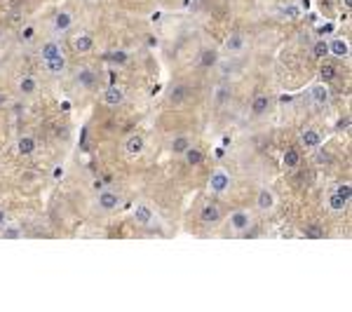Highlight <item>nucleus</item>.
<instances>
[{"mask_svg": "<svg viewBox=\"0 0 352 312\" xmlns=\"http://www.w3.org/2000/svg\"><path fill=\"white\" fill-rule=\"evenodd\" d=\"M312 56H317V59L329 56V43H326V40H317V43L312 45Z\"/></svg>", "mask_w": 352, "mask_h": 312, "instance_id": "nucleus-30", "label": "nucleus"}, {"mask_svg": "<svg viewBox=\"0 0 352 312\" xmlns=\"http://www.w3.org/2000/svg\"><path fill=\"white\" fill-rule=\"evenodd\" d=\"M230 183H232V176L226 172V169H214L209 174V190L214 195H223L230 190Z\"/></svg>", "mask_w": 352, "mask_h": 312, "instance_id": "nucleus-1", "label": "nucleus"}, {"mask_svg": "<svg viewBox=\"0 0 352 312\" xmlns=\"http://www.w3.org/2000/svg\"><path fill=\"white\" fill-rule=\"evenodd\" d=\"M35 148H38V143H35L33 136H19V141H17V153L19 155H24V157L33 155Z\"/></svg>", "mask_w": 352, "mask_h": 312, "instance_id": "nucleus-18", "label": "nucleus"}, {"mask_svg": "<svg viewBox=\"0 0 352 312\" xmlns=\"http://www.w3.org/2000/svg\"><path fill=\"white\" fill-rule=\"evenodd\" d=\"M104 103L110 108H118L125 103V92H122V87H118V85H110V87L104 89Z\"/></svg>", "mask_w": 352, "mask_h": 312, "instance_id": "nucleus-5", "label": "nucleus"}, {"mask_svg": "<svg viewBox=\"0 0 352 312\" xmlns=\"http://www.w3.org/2000/svg\"><path fill=\"white\" fill-rule=\"evenodd\" d=\"M268 106H270V99L261 94V96H256V99L251 101V113L253 115H263V113L268 111Z\"/></svg>", "mask_w": 352, "mask_h": 312, "instance_id": "nucleus-27", "label": "nucleus"}, {"mask_svg": "<svg viewBox=\"0 0 352 312\" xmlns=\"http://www.w3.org/2000/svg\"><path fill=\"white\" fill-rule=\"evenodd\" d=\"M352 5V0H345V7H350Z\"/></svg>", "mask_w": 352, "mask_h": 312, "instance_id": "nucleus-40", "label": "nucleus"}, {"mask_svg": "<svg viewBox=\"0 0 352 312\" xmlns=\"http://www.w3.org/2000/svg\"><path fill=\"white\" fill-rule=\"evenodd\" d=\"M17 89H19V94H24V96H33L35 92H38V80L31 78V75H26V78L19 80Z\"/></svg>", "mask_w": 352, "mask_h": 312, "instance_id": "nucleus-22", "label": "nucleus"}, {"mask_svg": "<svg viewBox=\"0 0 352 312\" xmlns=\"http://www.w3.org/2000/svg\"><path fill=\"white\" fill-rule=\"evenodd\" d=\"M3 237L5 240H19V237H24V228L17 223H5L3 225Z\"/></svg>", "mask_w": 352, "mask_h": 312, "instance_id": "nucleus-23", "label": "nucleus"}, {"mask_svg": "<svg viewBox=\"0 0 352 312\" xmlns=\"http://www.w3.org/2000/svg\"><path fill=\"white\" fill-rule=\"evenodd\" d=\"M244 47H247V38H244L242 33H230L226 40V50L232 52V54H237V52H242Z\"/></svg>", "mask_w": 352, "mask_h": 312, "instance_id": "nucleus-19", "label": "nucleus"}, {"mask_svg": "<svg viewBox=\"0 0 352 312\" xmlns=\"http://www.w3.org/2000/svg\"><path fill=\"white\" fill-rule=\"evenodd\" d=\"M303 235L308 240H322L324 237V228L319 223H308V225H303Z\"/></svg>", "mask_w": 352, "mask_h": 312, "instance_id": "nucleus-24", "label": "nucleus"}, {"mask_svg": "<svg viewBox=\"0 0 352 312\" xmlns=\"http://www.w3.org/2000/svg\"><path fill=\"white\" fill-rule=\"evenodd\" d=\"M275 204H277L275 193L270 188H261L259 195H256V206H259L261 212H270V209H275Z\"/></svg>", "mask_w": 352, "mask_h": 312, "instance_id": "nucleus-6", "label": "nucleus"}, {"mask_svg": "<svg viewBox=\"0 0 352 312\" xmlns=\"http://www.w3.org/2000/svg\"><path fill=\"white\" fill-rule=\"evenodd\" d=\"M122 202V197L118 195L115 190H99V197H96V206L104 209V212H113L118 209Z\"/></svg>", "mask_w": 352, "mask_h": 312, "instance_id": "nucleus-3", "label": "nucleus"}, {"mask_svg": "<svg viewBox=\"0 0 352 312\" xmlns=\"http://www.w3.org/2000/svg\"><path fill=\"white\" fill-rule=\"evenodd\" d=\"M54 56H61V45L56 43V40L43 43V47H40V59L47 61V59H54Z\"/></svg>", "mask_w": 352, "mask_h": 312, "instance_id": "nucleus-17", "label": "nucleus"}, {"mask_svg": "<svg viewBox=\"0 0 352 312\" xmlns=\"http://www.w3.org/2000/svg\"><path fill=\"white\" fill-rule=\"evenodd\" d=\"M282 162H284V167H286V169H294V167H298V162H301V155H298L296 148H286L284 155H282Z\"/></svg>", "mask_w": 352, "mask_h": 312, "instance_id": "nucleus-25", "label": "nucleus"}, {"mask_svg": "<svg viewBox=\"0 0 352 312\" xmlns=\"http://www.w3.org/2000/svg\"><path fill=\"white\" fill-rule=\"evenodd\" d=\"M345 206H347V200H343L338 193H331L329 195V209L331 212H343Z\"/></svg>", "mask_w": 352, "mask_h": 312, "instance_id": "nucleus-29", "label": "nucleus"}, {"mask_svg": "<svg viewBox=\"0 0 352 312\" xmlns=\"http://www.w3.org/2000/svg\"><path fill=\"white\" fill-rule=\"evenodd\" d=\"M5 103H7V94H3V92H0V108L5 106Z\"/></svg>", "mask_w": 352, "mask_h": 312, "instance_id": "nucleus-39", "label": "nucleus"}, {"mask_svg": "<svg viewBox=\"0 0 352 312\" xmlns=\"http://www.w3.org/2000/svg\"><path fill=\"white\" fill-rule=\"evenodd\" d=\"M329 54L336 59H347L350 56V43L345 38H334L329 43Z\"/></svg>", "mask_w": 352, "mask_h": 312, "instance_id": "nucleus-8", "label": "nucleus"}, {"mask_svg": "<svg viewBox=\"0 0 352 312\" xmlns=\"http://www.w3.org/2000/svg\"><path fill=\"white\" fill-rule=\"evenodd\" d=\"M186 96H188V89H186V85H176V87L169 92V101H171V103H174V106H179V103H183V101H186Z\"/></svg>", "mask_w": 352, "mask_h": 312, "instance_id": "nucleus-26", "label": "nucleus"}, {"mask_svg": "<svg viewBox=\"0 0 352 312\" xmlns=\"http://www.w3.org/2000/svg\"><path fill=\"white\" fill-rule=\"evenodd\" d=\"M347 124H350V117H343V120H338V124H336V127H338V129H347Z\"/></svg>", "mask_w": 352, "mask_h": 312, "instance_id": "nucleus-35", "label": "nucleus"}, {"mask_svg": "<svg viewBox=\"0 0 352 312\" xmlns=\"http://www.w3.org/2000/svg\"><path fill=\"white\" fill-rule=\"evenodd\" d=\"M319 78H322V82H331V80L336 78V68L334 66H322L319 68Z\"/></svg>", "mask_w": 352, "mask_h": 312, "instance_id": "nucleus-31", "label": "nucleus"}, {"mask_svg": "<svg viewBox=\"0 0 352 312\" xmlns=\"http://www.w3.org/2000/svg\"><path fill=\"white\" fill-rule=\"evenodd\" d=\"M61 176H64V167H54V172H52V178L56 181V178H61Z\"/></svg>", "mask_w": 352, "mask_h": 312, "instance_id": "nucleus-36", "label": "nucleus"}, {"mask_svg": "<svg viewBox=\"0 0 352 312\" xmlns=\"http://www.w3.org/2000/svg\"><path fill=\"white\" fill-rule=\"evenodd\" d=\"M52 26H54L56 33H64V31H68V28L73 26V14L68 10L56 12V17H54V22H52Z\"/></svg>", "mask_w": 352, "mask_h": 312, "instance_id": "nucleus-13", "label": "nucleus"}, {"mask_svg": "<svg viewBox=\"0 0 352 312\" xmlns=\"http://www.w3.org/2000/svg\"><path fill=\"white\" fill-rule=\"evenodd\" d=\"M219 64V50L214 47H204L200 52V68H214Z\"/></svg>", "mask_w": 352, "mask_h": 312, "instance_id": "nucleus-16", "label": "nucleus"}, {"mask_svg": "<svg viewBox=\"0 0 352 312\" xmlns=\"http://www.w3.org/2000/svg\"><path fill=\"white\" fill-rule=\"evenodd\" d=\"M228 101H230V87H226V85L216 87V94H214V103H216V106H226Z\"/></svg>", "mask_w": 352, "mask_h": 312, "instance_id": "nucleus-28", "label": "nucleus"}, {"mask_svg": "<svg viewBox=\"0 0 352 312\" xmlns=\"http://www.w3.org/2000/svg\"><path fill=\"white\" fill-rule=\"evenodd\" d=\"M19 35H22V40H31V38L35 35V28H33V26H24V28H22V33H19Z\"/></svg>", "mask_w": 352, "mask_h": 312, "instance_id": "nucleus-33", "label": "nucleus"}, {"mask_svg": "<svg viewBox=\"0 0 352 312\" xmlns=\"http://www.w3.org/2000/svg\"><path fill=\"white\" fill-rule=\"evenodd\" d=\"M200 221H202L204 225H216V223L221 221V209L216 204H204L202 209H200Z\"/></svg>", "mask_w": 352, "mask_h": 312, "instance_id": "nucleus-9", "label": "nucleus"}, {"mask_svg": "<svg viewBox=\"0 0 352 312\" xmlns=\"http://www.w3.org/2000/svg\"><path fill=\"white\" fill-rule=\"evenodd\" d=\"M334 193H338V195H341L343 200H347V202H350V197H352V188H350V183H343V185H338V188H336Z\"/></svg>", "mask_w": 352, "mask_h": 312, "instance_id": "nucleus-32", "label": "nucleus"}, {"mask_svg": "<svg viewBox=\"0 0 352 312\" xmlns=\"http://www.w3.org/2000/svg\"><path fill=\"white\" fill-rule=\"evenodd\" d=\"M143 148H146V141H143L141 134H132L125 139V153L127 155H141Z\"/></svg>", "mask_w": 352, "mask_h": 312, "instance_id": "nucleus-10", "label": "nucleus"}, {"mask_svg": "<svg viewBox=\"0 0 352 312\" xmlns=\"http://www.w3.org/2000/svg\"><path fill=\"white\" fill-rule=\"evenodd\" d=\"M188 145H193V139H190L188 134H179V136H174V139H171L169 148H171V153H174V155H181Z\"/></svg>", "mask_w": 352, "mask_h": 312, "instance_id": "nucleus-20", "label": "nucleus"}, {"mask_svg": "<svg viewBox=\"0 0 352 312\" xmlns=\"http://www.w3.org/2000/svg\"><path fill=\"white\" fill-rule=\"evenodd\" d=\"M284 14H289V17H296L298 12H296V7H286V10H284Z\"/></svg>", "mask_w": 352, "mask_h": 312, "instance_id": "nucleus-37", "label": "nucleus"}, {"mask_svg": "<svg viewBox=\"0 0 352 312\" xmlns=\"http://www.w3.org/2000/svg\"><path fill=\"white\" fill-rule=\"evenodd\" d=\"M310 99H312V103L317 108L329 106V101H331L329 82H317V85H312V87H310Z\"/></svg>", "mask_w": 352, "mask_h": 312, "instance_id": "nucleus-2", "label": "nucleus"}, {"mask_svg": "<svg viewBox=\"0 0 352 312\" xmlns=\"http://www.w3.org/2000/svg\"><path fill=\"white\" fill-rule=\"evenodd\" d=\"M181 155H183V162H186L188 167H198V164H202V160H204V153L200 151L198 145H188Z\"/></svg>", "mask_w": 352, "mask_h": 312, "instance_id": "nucleus-14", "label": "nucleus"}, {"mask_svg": "<svg viewBox=\"0 0 352 312\" xmlns=\"http://www.w3.org/2000/svg\"><path fill=\"white\" fill-rule=\"evenodd\" d=\"M43 64H45V71L50 73V75H64L66 73V59H64V54L54 56V59H47Z\"/></svg>", "mask_w": 352, "mask_h": 312, "instance_id": "nucleus-15", "label": "nucleus"}, {"mask_svg": "<svg viewBox=\"0 0 352 312\" xmlns=\"http://www.w3.org/2000/svg\"><path fill=\"white\" fill-rule=\"evenodd\" d=\"M75 80H77V85L83 89H96V85H99V78H96V73L94 71H89V68H80L77 71V75H75Z\"/></svg>", "mask_w": 352, "mask_h": 312, "instance_id": "nucleus-7", "label": "nucleus"}, {"mask_svg": "<svg viewBox=\"0 0 352 312\" xmlns=\"http://www.w3.org/2000/svg\"><path fill=\"white\" fill-rule=\"evenodd\" d=\"M134 221H136L139 225H150V221H153V209H150L146 202H139V204L134 206Z\"/></svg>", "mask_w": 352, "mask_h": 312, "instance_id": "nucleus-12", "label": "nucleus"}, {"mask_svg": "<svg viewBox=\"0 0 352 312\" xmlns=\"http://www.w3.org/2000/svg\"><path fill=\"white\" fill-rule=\"evenodd\" d=\"M5 218H7V216H5V212H3V209H0V228H3V225H5V223H7Z\"/></svg>", "mask_w": 352, "mask_h": 312, "instance_id": "nucleus-38", "label": "nucleus"}, {"mask_svg": "<svg viewBox=\"0 0 352 312\" xmlns=\"http://www.w3.org/2000/svg\"><path fill=\"white\" fill-rule=\"evenodd\" d=\"M301 143L310 151H317L319 145H322V134L317 129H303L301 132Z\"/></svg>", "mask_w": 352, "mask_h": 312, "instance_id": "nucleus-11", "label": "nucleus"}, {"mask_svg": "<svg viewBox=\"0 0 352 312\" xmlns=\"http://www.w3.org/2000/svg\"><path fill=\"white\" fill-rule=\"evenodd\" d=\"M73 47H75L80 54H87V52L94 50V38L89 33H80L75 40H73Z\"/></svg>", "mask_w": 352, "mask_h": 312, "instance_id": "nucleus-21", "label": "nucleus"}, {"mask_svg": "<svg viewBox=\"0 0 352 312\" xmlns=\"http://www.w3.org/2000/svg\"><path fill=\"white\" fill-rule=\"evenodd\" d=\"M110 59H113V61H118V64H127V54H125V52H113V54H110Z\"/></svg>", "mask_w": 352, "mask_h": 312, "instance_id": "nucleus-34", "label": "nucleus"}, {"mask_svg": "<svg viewBox=\"0 0 352 312\" xmlns=\"http://www.w3.org/2000/svg\"><path fill=\"white\" fill-rule=\"evenodd\" d=\"M228 223H230V230H235V233H244V230L251 228V216H249V212H244V209H237V212L230 214Z\"/></svg>", "mask_w": 352, "mask_h": 312, "instance_id": "nucleus-4", "label": "nucleus"}]
</instances>
